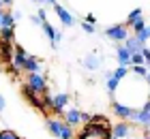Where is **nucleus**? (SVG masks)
<instances>
[{
	"label": "nucleus",
	"mask_w": 150,
	"mask_h": 139,
	"mask_svg": "<svg viewBox=\"0 0 150 139\" xmlns=\"http://www.w3.org/2000/svg\"><path fill=\"white\" fill-rule=\"evenodd\" d=\"M0 139H22L17 133H13V131H2V137Z\"/></svg>",
	"instance_id": "17"
},
{
	"label": "nucleus",
	"mask_w": 150,
	"mask_h": 139,
	"mask_svg": "<svg viewBox=\"0 0 150 139\" xmlns=\"http://www.w3.org/2000/svg\"><path fill=\"white\" fill-rule=\"evenodd\" d=\"M144 135H146V139H150V126H146V128H144Z\"/></svg>",
	"instance_id": "19"
},
{
	"label": "nucleus",
	"mask_w": 150,
	"mask_h": 139,
	"mask_svg": "<svg viewBox=\"0 0 150 139\" xmlns=\"http://www.w3.org/2000/svg\"><path fill=\"white\" fill-rule=\"evenodd\" d=\"M45 128L54 139H75L77 137V128L71 126L62 116H45Z\"/></svg>",
	"instance_id": "3"
},
{
	"label": "nucleus",
	"mask_w": 150,
	"mask_h": 139,
	"mask_svg": "<svg viewBox=\"0 0 150 139\" xmlns=\"http://www.w3.org/2000/svg\"><path fill=\"white\" fill-rule=\"evenodd\" d=\"M146 81H148V86H150V68H148V75H146Z\"/></svg>",
	"instance_id": "20"
},
{
	"label": "nucleus",
	"mask_w": 150,
	"mask_h": 139,
	"mask_svg": "<svg viewBox=\"0 0 150 139\" xmlns=\"http://www.w3.org/2000/svg\"><path fill=\"white\" fill-rule=\"evenodd\" d=\"M62 118L71 124V126H75V128H79L81 124H86V122H90V120H92V116H90V114H86V111H81L77 105H69V107L64 109Z\"/></svg>",
	"instance_id": "5"
},
{
	"label": "nucleus",
	"mask_w": 150,
	"mask_h": 139,
	"mask_svg": "<svg viewBox=\"0 0 150 139\" xmlns=\"http://www.w3.org/2000/svg\"><path fill=\"white\" fill-rule=\"evenodd\" d=\"M110 139H118V137H114V135H110Z\"/></svg>",
	"instance_id": "22"
},
{
	"label": "nucleus",
	"mask_w": 150,
	"mask_h": 139,
	"mask_svg": "<svg viewBox=\"0 0 150 139\" xmlns=\"http://www.w3.org/2000/svg\"><path fill=\"white\" fill-rule=\"evenodd\" d=\"M81 64H84L86 71H99V68L103 66V56L99 52H92V54H88L86 58L81 60Z\"/></svg>",
	"instance_id": "10"
},
{
	"label": "nucleus",
	"mask_w": 150,
	"mask_h": 139,
	"mask_svg": "<svg viewBox=\"0 0 150 139\" xmlns=\"http://www.w3.org/2000/svg\"><path fill=\"white\" fill-rule=\"evenodd\" d=\"M131 62H133V64H146V58H144V54H142V52H133V60Z\"/></svg>",
	"instance_id": "15"
},
{
	"label": "nucleus",
	"mask_w": 150,
	"mask_h": 139,
	"mask_svg": "<svg viewBox=\"0 0 150 139\" xmlns=\"http://www.w3.org/2000/svg\"><path fill=\"white\" fill-rule=\"evenodd\" d=\"M0 9H4V2H2V0H0Z\"/></svg>",
	"instance_id": "21"
},
{
	"label": "nucleus",
	"mask_w": 150,
	"mask_h": 139,
	"mask_svg": "<svg viewBox=\"0 0 150 139\" xmlns=\"http://www.w3.org/2000/svg\"><path fill=\"white\" fill-rule=\"evenodd\" d=\"M110 109H112L114 118H118V120H129V118L133 116V111H135L133 107H129L120 101H110Z\"/></svg>",
	"instance_id": "9"
},
{
	"label": "nucleus",
	"mask_w": 150,
	"mask_h": 139,
	"mask_svg": "<svg viewBox=\"0 0 150 139\" xmlns=\"http://www.w3.org/2000/svg\"><path fill=\"white\" fill-rule=\"evenodd\" d=\"M41 32H43V37H45V41L50 43V47L52 49H58V45H60V41H62V37H64V32H62V28H58V26H54L50 19L41 26Z\"/></svg>",
	"instance_id": "6"
},
{
	"label": "nucleus",
	"mask_w": 150,
	"mask_h": 139,
	"mask_svg": "<svg viewBox=\"0 0 150 139\" xmlns=\"http://www.w3.org/2000/svg\"><path fill=\"white\" fill-rule=\"evenodd\" d=\"M131 73L139 75V77H146V75H148V64H133L131 66Z\"/></svg>",
	"instance_id": "13"
},
{
	"label": "nucleus",
	"mask_w": 150,
	"mask_h": 139,
	"mask_svg": "<svg viewBox=\"0 0 150 139\" xmlns=\"http://www.w3.org/2000/svg\"><path fill=\"white\" fill-rule=\"evenodd\" d=\"M148 99H150V86H148L146 77L129 73L120 81V86L116 88V92L110 101H120V103H125V105L133 107V109H139V107H144V103Z\"/></svg>",
	"instance_id": "1"
},
{
	"label": "nucleus",
	"mask_w": 150,
	"mask_h": 139,
	"mask_svg": "<svg viewBox=\"0 0 150 139\" xmlns=\"http://www.w3.org/2000/svg\"><path fill=\"white\" fill-rule=\"evenodd\" d=\"M52 11L56 13V17H58V22H60V26L62 28H73V26H77L79 22H77V17L73 15V13L67 9V6H62L60 2H56L52 6Z\"/></svg>",
	"instance_id": "7"
},
{
	"label": "nucleus",
	"mask_w": 150,
	"mask_h": 139,
	"mask_svg": "<svg viewBox=\"0 0 150 139\" xmlns=\"http://www.w3.org/2000/svg\"><path fill=\"white\" fill-rule=\"evenodd\" d=\"M32 2H35L37 6H50V9H52V6L56 4L58 0H32Z\"/></svg>",
	"instance_id": "16"
},
{
	"label": "nucleus",
	"mask_w": 150,
	"mask_h": 139,
	"mask_svg": "<svg viewBox=\"0 0 150 139\" xmlns=\"http://www.w3.org/2000/svg\"><path fill=\"white\" fill-rule=\"evenodd\" d=\"M4 109H6V99H4L2 94H0V114H2Z\"/></svg>",
	"instance_id": "18"
},
{
	"label": "nucleus",
	"mask_w": 150,
	"mask_h": 139,
	"mask_svg": "<svg viewBox=\"0 0 150 139\" xmlns=\"http://www.w3.org/2000/svg\"><path fill=\"white\" fill-rule=\"evenodd\" d=\"M79 26H81V30H84L86 34H94V32H97V30H94V24H92V22H88L86 17L79 22Z\"/></svg>",
	"instance_id": "14"
},
{
	"label": "nucleus",
	"mask_w": 150,
	"mask_h": 139,
	"mask_svg": "<svg viewBox=\"0 0 150 139\" xmlns=\"http://www.w3.org/2000/svg\"><path fill=\"white\" fill-rule=\"evenodd\" d=\"M114 58H116V64L120 66H131L133 64V52L127 47V43H118L114 47Z\"/></svg>",
	"instance_id": "8"
},
{
	"label": "nucleus",
	"mask_w": 150,
	"mask_h": 139,
	"mask_svg": "<svg viewBox=\"0 0 150 139\" xmlns=\"http://www.w3.org/2000/svg\"><path fill=\"white\" fill-rule=\"evenodd\" d=\"M131 34H133V30H131L127 24H114V26H107L105 30H103V37H105L107 41H112L114 45L125 43Z\"/></svg>",
	"instance_id": "4"
},
{
	"label": "nucleus",
	"mask_w": 150,
	"mask_h": 139,
	"mask_svg": "<svg viewBox=\"0 0 150 139\" xmlns=\"http://www.w3.org/2000/svg\"><path fill=\"white\" fill-rule=\"evenodd\" d=\"M142 19H144V11H142V9H133V11L127 15V22H125V24H127L129 28H133L137 22H142Z\"/></svg>",
	"instance_id": "12"
},
{
	"label": "nucleus",
	"mask_w": 150,
	"mask_h": 139,
	"mask_svg": "<svg viewBox=\"0 0 150 139\" xmlns=\"http://www.w3.org/2000/svg\"><path fill=\"white\" fill-rule=\"evenodd\" d=\"M24 73H45L43 60L30 54V58H28V62H26V66H24Z\"/></svg>",
	"instance_id": "11"
},
{
	"label": "nucleus",
	"mask_w": 150,
	"mask_h": 139,
	"mask_svg": "<svg viewBox=\"0 0 150 139\" xmlns=\"http://www.w3.org/2000/svg\"><path fill=\"white\" fill-rule=\"evenodd\" d=\"M112 135V124L103 116H92L90 122L81 124L75 139H110Z\"/></svg>",
	"instance_id": "2"
}]
</instances>
